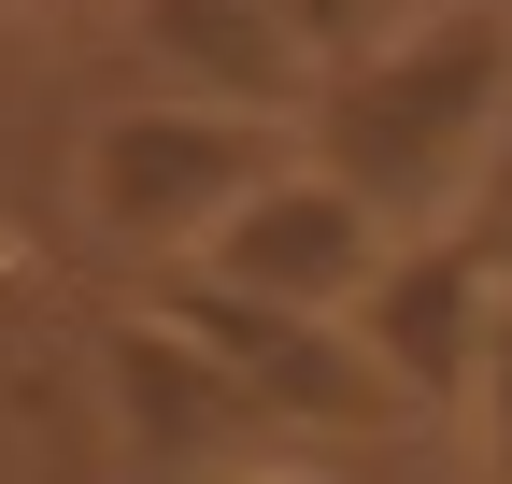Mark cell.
<instances>
[{
	"instance_id": "cell-1",
	"label": "cell",
	"mask_w": 512,
	"mask_h": 484,
	"mask_svg": "<svg viewBox=\"0 0 512 484\" xmlns=\"http://www.w3.org/2000/svg\"><path fill=\"white\" fill-rule=\"evenodd\" d=\"M498 114H512V15L413 0L399 29H370L356 57L313 72V100L285 114V143H299V171H328L384 242H413V228H441L470 200Z\"/></svg>"
},
{
	"instance_id": "cell-2",
	"label": "cell",
	"mask_w": 512,
	"mask_h": 484,
	"mask_svg": "<svg viewBox=\"0 0 512 484\" xmlns=\"http://www.w3.org/2000/svg\"><path fill=\"white\" fill-rule=\"evenodd\" d=\"M299 143L271 129V114H228V100H128V114H100V143H86V214H100V242H128V257H200L214 242V214L242 200V186H271Z\"/></svg>"
},
{
	"instance_id": "cell-3",
	"label": "cell",
	"mask_w": 512,
	"mask_h": 484,
	"mask_svg": "<svg viewBox=\"0 0 512 484\" xmlns=\"http://www.w3.org/2000/svg\"><path fill=\"white\" fill-rule=\"evenodd\" d=\"M157 328H185V342L214 356L256 428H313V442H384V428H413L399 385L342 342V314H271V299H228V285H200V271H171V285H157Z\"/></svg>"
},
{
	"instance_id": "cell-4",
	"label": "cell",
	"mask_w": 512,
	"mask_h": 484,
	"mask_svg": "<svg viewBox=\"0 0 512 484\" xmlns=\"http://www.w3.org/2000/svg\"><path fill=\"white\" fill-rule=\"evenodd\" d=\"M484 314H498V271L456 228H413V242H384L370 285L342 299V342L399 385V413H456L470 399V356H484Z\"/></svg>"
},
{
	"instance_id": "cell-5",
	"label": "cell",
	"mask_w": 512,
	"mask_h": 484,
	"mask_svg": "<svg viewBox=\"0 0 512 484\" xmlns=\"http://www.w3.org/2000/svg\"><path fill=\"white\" fill-rule=\"evenodd\" d=\"M370 257H384V228L328 186V171H271V186H242L228 214H214V242L185 271L200 285H228V299H271V314H342V299L370 285Z\"/></svg>"
},
{
	"instance_id": "cell-6",
	"label": "cell",
	"mask_w": 512,
	"mask_h": 484,
	"mask_svg": "<svg viewBox=\"0 0 512 484\" xmlns=\"http://www.w3.org/2000/svg\"><path fill=\"white\" fill-rule=\"evenodd\" d=\"M100 371H114V428H128L143 470H228V456L256 442V413L228 399V371H214L185 328H157V314H128V328L100 342Z\"/></svg>"
},
{
	"instance_id": "cell-7",
	"label": "cell",
	"mask_w": 512,
	"mask_h": 484,
	"mask_svg": "<svg viewBox=\"0 0 512 484\" xmlns=\"http://www.w3.org/2000/svg\"><path fill=\"white\" fill-rule=\"evenodd\" d=\"M114 15L171 72V100H228V114H271V129L313 100V57L256 15V0H114Z\"/></svg>"
},
{
	"instance_id": "cell-8",
	"label": "cell",
	"mask_w": 512,
	"mask_h": 484,
	"mask_svg": "<svg viewBox=\"0 0 512 484\" xmlns=\"http://www.w3.org/2000/svg\"><path fill=\"white\" fill-rule=\"evenodd\" d=\"M470 428H484V484H512V285H498L484 356H470Z\"/></svg>"
},
{
	"instance_id": "cell-9",
	"label": "cell",
	"mask_w": 512,
	"mask_h": 484,
	"mask_svg": "<svg viewBox=\"0 0 512 484\" xmlns=\"http://www.w3.org/2000/svg\"><path fill=\"white\" fill-rule=\"evenodd\" d=\"M456 242L512 285V114H498V143H484V171H470V200H456Z\"/></svg>"
},
{
	"instance_id": "cell-10",
	"label": "cell",
	"mask_w": 512,
	"mask_h": 484,
	"mask_svg": "<svg viewBox=\"0 0 512 484\" xmlns=\"http://www.w3.org/2000/svg\"><path fill=\"white\" fill-rule=\"evenodd\" d=\"M256 484H313V470H256Z\"/></svg>"
},
{
	"instance_id": "cell-11",
	"label": "cell",
	"mask_w": 512,
	"mask_h": 484,
	"mask_svg": "<svg viewBox=\"0 0 512 484\" xmlns=\"http://www.w3.org/2000/svg\"><path fill=\"white\" fill-rule=\"evenodd\" d=\"M470 15H512V0H470Z\"/></svg>"
}]
</instances>
